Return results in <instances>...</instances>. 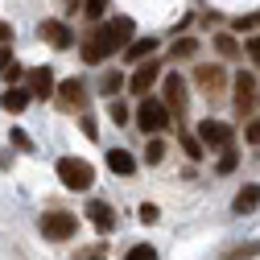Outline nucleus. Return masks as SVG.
Segmentation results:
<instances>
[{
  "label": "nucleus",
  "mask_w": 260,
  "mask_h": 260,
  "mask_svg": "<svg viewBox=\"0 0 260 260\" xmlns=\"http://www.w3.org/2000/svg\"><path fill=\"white\" fill-rule=\"evenodd\" d=\"M244 137H248V141H252V145H260V120H252V124H248V128H244Z\"/></svg>",
  "instance_id": "nucleus-30"
},
{
  "label": "nucleus",
  "mask_w": 260,
  "mask_h": 260,
  "mask_svg": "<svg viewBox=\"0 0 260 260\" xmlns=\"http://www.w3.org/2000/svg\"><path fill=\"white\" fill-rule=\"evenodd\" d=\"M157 79H161V67H157V62H141L137 75H133V83H128V91H137L141 100H145V91H149Z\"/></svg>",
  "instance_id": "nucleus-9"
},
{
  "label": "nucleus",
  "mask_w": 260,
  "mask_h": 260,
  "mask_svg": "<svg viewBox=\"0 0 260 260\" xmlns=\"http://www.w3.org/2000/svg\"><path fill=\"white\" fill-rule=\"evenodd\" d=\"M190 54H199V42H194V38L174 42V58H190Z\"/></svg>",
  "instance_id": "nucleus-24"
},
{
  "label": "nucleus",
  "mask_w": 260,
  "mask_h": 260,
  "mask_svg": "<svg viewBox=\"0 0 260 260\" xmlns=\"http://www.w3.org/2000/svg\"><path fill=\"white\" fill-rule=\"evenodd\" d=\"M108 170L120 174V178H128V174H137V157L128 153V149H112L108 153Z\"/></svg>",
  "instance_id": "nucleus-13"
},
{
  "label": "nucleus",
  "mask_w": 260,
  "mask_h": 260,
  "mask_svg": "<svg viewBox=\"0 0 260 260\" xmlns=\"http://www.w3.org/2000/svg\"><path fill=\"white\" fill-rule=\"evenodd\" d=\"M157 215H161L157 203H141V219H145V223H157Z\"/></svg>",
  "instance_id": "nucleus-29"
},
{
  "label": "nucleus",
  "mask_w": 260,
  "mask_h": 260,
  "mask_svg": "<svg viewBox=\"0 0 260 260\" xmlns=\"http://www.w3.org/2000/svg\"><path fill=\"white\" fill-rule=\"evenodd\" d=\"M248 256H260V244L256 240H248V244H240V248L227 252V260H248Z\"/></svg>",
  "instance_id": "nucleus-21"
},
{
  "label": "nucleus",
  "mask_w": 260,
  "mask_h": 260,
  "mask_svg": "<svg viewBox=\"0 0 260 260\" xmlns=\"http://www.w3.org/2000/svg\"><path fill=\"white\" fill-rule=\"evenodd\" d=\"M252 100H256V79H252L248 71H240V75H236V108H240V112H248V108H252Z\"/></svg>",
  "instance_id": "nucleus-11"
},
{
  "label": "nucleus",
  "mask_w": 260,
  "mask_h": 260,
  "mask_svg": "<svg viewBox=\"0 0 260 260\" xmlns=\"http://www.w3.org/2000/svg\"><path fill=\"white\" fill-rule=\"evenodd\" d=\"M256 207H260V186H256V182L244 186L236 199H232V211H236V215H248V211H256Z\"/></svg>",
  "instance_id": "nucleus-14"
},
{
  "label": "nucleus",
  "mask_w": 260,
  "mask_h": 260,
  "mask_svg": "<svg viewBox=\"0 0 260 260\" xmlns=\"http://www.w3.org/2000/svg\"><path fill=\"white\" fill-rule=\"evenodd\" d=\"M199 145H219V149H232V128H227L223 120H203L199 124V137H194Z\"/></svg>",
  "instance_id": "nucleus-5"
},
{
  "label": "nucleus",
  "mask_w": 260,
  "mask_h": 260,
  "mask_svg": "<svg viewBox=\"0 0 260 260\" xmlns=\"http://www.w3.org/2000/svg\"><path fill=\"white\" fill-rule=\"evenodd\" d=\"M38 34H42L50 46H58V50H71V46H75L71 25H62V21H42V29H38Z\"/></svg>",
  "instance_id": "nucleus-6"
},
{
  "label": "nucleus",
  "mask_w": 260,
  "mask_h": 260,
  "mask_svg": "<svg viewBox=\"0 0 260 260\" xmlns=\"http://www.w3.org/2000/svg\"><path fill=\"white\" fill-rule=\"evenodd\" d=\"M75 232H79V219L67 215V211H54V215L42 219V236H46V240H71Z\"/></svg>",
  "instance_id": "nucleus-3"
},
{
  "label": "nucleus",
  "mask_w": 260,
  "mask_h": 260,
  "mask_svg": "<svg viewBox=\"0 0 260 260\" xmlns=\"http://www.w3.org/2000/svg\"><path fill=\"white\" fill-rule=\"evenodd\" d=\"M100 34H104V42H108V50H112V54H116V50H124L128 42H133V17H112V25H104Z\"/></svg>",
  "instance_id": "nucleus-4"
},
{
  "label": "nucleus",
  "mask_w": 260,
  "mask_h": 260,
  "mask_svg": "<svg viewBox=\"0 0 260 260\" xmlns=\"http://www.w3.org/2000/svg\"><path fill=\"white\" fill-rule=\"evenodd\" d=\"M137 124H141V133H161V128H170V112L161 100H141L137 108Z\"/></svg>",
  "instance_id": "nucleus-2"
},
{
  "label": "nucleus",
  "mask_w": 260,
  "mask_h": 260,
  "mask_svg": "<svg viewBox=\"0 0 260 260\" xmlns=\"http://www.w3.org/2000/svg\"><path fill=\"white\" fill-rule=\"evenodd\" d=\"M182 149H186V153H190L194 161H199V157H203V145H199V141H194V137H182Z\"/></svg>",
  "instance_id": "nucleus-27"
},
{
  "label": "nucleus",
  "mask_w": 260,
  "mask_h": 260,
  "mask_svg": "<svg viewBox=\"0 0 260 260\" xmlns=\"http://www.w3.org/2000/svg\"><path fill=\"white\" fill-rule=\"evenodd\" d=\"M108 54H112V50H108V42H104V34H100V29H95V34H87V42H83V58L91 62V67H100Z\"/></svg>",
  "instance_id": "nucleus-12"
},
{
  "label": "nucleus",
  "mask_w": 260,
  "mask_h": 260,
  "mask_svg": "<svg viewBox=\"0 0 260 260\" xmlns=\"http://www.w3.org/2000/svg\"><path fill=\"white\" fill-rule=\"evenodd\" d=\"M232 170H236V153L223 149V157H219V174H232Z\"/></svg>",
  "instance_id": "nucleus-26"
},
{
  "label": "nucleus",
  "mask_w": 260,
  "mask_h": 260,
  "mask_svg": "<svg viewBox=\"0 0 260 260\" xmlns=\"http://www.w3.org/2000/svg\"><path fill=\"white\" fill-rule=\"evenodd\" d=\"M54 91H58V100H62V104H67V108H75V104H83V95H87L79 79H62V83H58Z\"/></svg>",
  "instance_id": "nucleus-15"
},
{
  "label": "nucleus",
  "mask_w": 260,
  "mask_h": 260,
  "mask_svg": "<svg viewBox=\"0 0 260 260\" xmlns=\"http://www.w3.org/2000/svg\"><path fill=\"white\" fill-rule=\"evenodd\" d=\"M83 133H87L91 141H95V137H100V128H95V120H91V116H83Z\"/></svg>",
  "instance_id": "nucleus-33"
},
{
  "label": "nucleus",
  "mask_w": 260,
  "mask_h": 260,
  "mask_svg": "<svg viewBox=\"0 0 260 260\" xmlns=\"http://www.w3.org/2000/svg\"><path fill=\"white\" fill-rule=\"evenodd\" d=\"M58 178H62L67 190H87L95 182V170H91V161H83V157H62L58 161Z\"/></svg>",
  "instance_id": "nucleus-1"
},
{
  "label": "nucleus",
  "mask_w": 260,
  "mask_h": 260,
  "mask_svg": "<svg viewBox=\"0 0 260 260\" xmlns=\"http://www.w3.org/2000/svg\"><path fill=\"white\" fill-rule=\"evenodd\" d=\"M104 9H108V0H83V13H87V21H100V17H104Z\"/></svg>",
  "instance_id": "nucleus-23"
},
{
  "label": "nucleus",
  "mask_w": 260,
  "mask_h": 260,
  "mask_svg": "<svg viewBox=\"0 0 260 260\" xmlns=\"http://www.w3.org/2000/svg\"><path fill=\"white\" fill-rule=\"evenodd\" d=\"M157 50V38H141V42H128V62H149V54Z\"/></svg>",
  "instance_id": "nucleus-17"
},
{
  "label": "nucleus",
  "mask_w": 260,
  "mask_h": 260,
  "mask_svg": "<svg viewBox=\"0 0 260 260\" xmlns=\"http://www.w3.org/2000/svg\"><path fill=\"white\" fill-rule=\"evenodd\" d=\"M166 112H182L186 108V79L182 75H166Z\"/></svg>",
  "instance_id": "nucleus-8"
},
{
  "label": "nucleus",
  "mask_w": 260,
  "mask_h": 260,
  "mask_svg": "<svg viewBox=\"0 0 260 260\" xmlns=\"http://www.w3.org/2000/svg\"><path fill=\"white\" fill-rule=\"evenodd\" d=\"M25 104H29V91L25 87H9L5 95H0V108H5V112H25Z\"/></svg>",
  "instance_id": "nucleus-16"
},
{
  "label": "nucleus",
  "mask_w": 260,
  "mask_h": 260,
  "mask_svg": "<svg viewBox=\"0 0 260 260\" xmlns=\"http://www.w3.org/2000/svg\"><path fill=\"white\" fill-rule=\"evenodd\" d=\"M124 260H157V248H149V244H137V248H128V256Z\"/></svg>",
  "instance_id": "nucleus-25"
},
{
  "label": "nucleus",
  "mask_w": 260,
  "mask_h": 260,
  "mask_svg": "<svg viewBox=\"0 0 260 260\" xmlns=\"http://www.w3.org/2000/svg\"><path fill=\"white\" fill-rule=\"evenodd\" d=\"M256 95H260V91H256Z\"/></svg>",
  "instance_id": "nucleus-36"
},
{
  "label": "nucleus",
  "mask_w": 260,
  "mask_h": 260,
  "mask_svg": "<svg viewBox=\"0 0 260 260\" xmlns=\"http://www.w3.org/2000/svg\"><path fill=\"white\" fill-rule=\"evenodd\" d=\"M9 38H13V29H9L5 21H0V42H9Z\"/></svg>",
  "instance_id": "nucleus-34"
},
{
  "label": "nucleus",
  "mask_w": 260,
  "mask_h": 260,
  "mask_svg": "<svg viewBox=\"0 0 260 260\" xmlns=\"http://www.w3.org/2000/svg\"><path fill=\"white\" fill-rule=\"evenodd\" d=\"M87 219L95 223V232H112V227H116V211L108 203H100V199L87 203Z\"/></svg>",
  "instance_id": "nucleus-10"
},
{
  "label": "nucleus",
  "mask_w": 260,
  "mask_h": 260,
  "mask_svg": "<svg viewBox=\"0 0 260 260\" xmlns=\"http://www.w3.org/2000/svg\"><path fill=\"white\" fill-rule=\"evenodd\" d=\"M215 46H219V54H223V58H240V42H236L232 34H219V38H215Z\"/></svg>",
  "instance_id": "nucleus-20"
},
{
  "label": "nucleus",
  "mask_w": 260,
  "mask_h": 260,
  "mask_svg": "<svg viewBox=\"0 0 260 260\" xmlns=\"http://www.w3.org/2000/svg\"><path fill=\"white\" fill-rule=\"evenodd\" d=\"M100 91H104V95H108V100H112V95H116V91H124V79H120V75L112 71V75H104V83H100Z\"/></svg>",
  "instance_id": "nucleus-22"
},
{
  "label": "nucleus",
  "mask_w": 260,
  "mask_h": 260,
  "mask_svg": "<svg viewBox=\"0 0 260 260\" xmlns=\"http://www.w3.org/2000/svg\"><path fill=\"white\" fill-rule=\"evenodd\" d=\"M9 67H13V50L0 46V71H9Z\"/></svg>",
  "instance_id": "nucleus-31"
},
{
  "label": "nucleus",
  "mask_w": 260,
  "mask_h": 260,
  "mask_svg": "<svg viewBox=\"0 0 260 260\" xmlns=\"http://www.w3.org/2000/svg\"><path fill=\"white\" fill-rule=\"evenodd\" d=\"M248 54H252V62L260 67V38H248Z\"/></svg>",
  "instance_id": "nucleus-32"
},
{
  "label": "nucleus",
  "mask_w": 260,
  "mask_h": 260,
  "mask_svg": "<svg viewBox=\"0 0 260 260\" xmlns=\"http://www.w3.org/2000/svg\"><path fill=\"white\" fill-rule=\"evenodd\" d=\"M194 79H199L207 91H215V87L223 83V71H219V67H199V71H194Z\"/></svg>",
  "instance_id": "nucleus-18"
},
{
  "label": "nucleus",
  "mask_w": 260,
  "mask_h": 260,
  "mask_svg": "<svg viewBox=\"0 0 260 260\" xmlns=\"http://www.w3.org/2000/svg\"><path fill=\"white\" fill-rule=\"evenodd\" d=\"M87 260H104V252H100V248H91V256H87Z\"/></svg>",
  "instance_id": "nucleus-35"
},
{
  "label": "nucleus",
  "mask_w": 260,
  "mask_h": 260,
  "mask_svg": "<svg viewBox=\"0 0 260 260\" xmlns=\"http://www.w3.org/2000/svg\"><path fill=\"white\" fill-rule=\"evenodd\" d=\"M112 124H128V108L112 100Z\"/></svg>",
  "instance_id": "nucleus-28"
},
{
  "label": "nucleus",
  "mask_w": 260,
  "mask_h": 260,
  "mask_svg": "<svg viewBox=\"0 0 260 260\" xmlns=\"http://www.w3.org/2000/svg\"><path fill=\"white\" fill-rule=\"evenodd\" d=\"M161 161H166V141L153 137V141L145 145V166H161Z\"/></svg>",
  "instance_id": "nucleus-19"
},
{
  "label": "nucleus",
  "mask_w": 260,
  "mask_h": 260,
  "mask_svg": "<svg viewBox=\"0 0 260 260\" xmlns=\"http://www.w3.org/2000/svg\"><path fill=\"white\" fill-rule=\"evenodd\" d=\"M25 83H29V95H38V100H50L54 95V75H50V67H34L25 75Z\"/></svg>",
  "instance_id": "nucleus-7"
}]
</instances>
